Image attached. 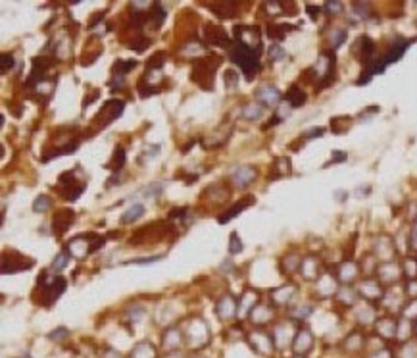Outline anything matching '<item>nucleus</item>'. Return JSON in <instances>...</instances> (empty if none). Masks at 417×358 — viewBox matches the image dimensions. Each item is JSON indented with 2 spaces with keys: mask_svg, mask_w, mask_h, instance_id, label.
I'll list each match as a JSON object with an SVG mask.
<instances>
[{
  "mask_svg": "<svg viewBox=\"0 0 417 358\" xmlns=\"http://www.w3.org/2000/svg\"><path fill=\"white\" fill-rule=\"evenodd\" d=\"M140 216H144V206L142 204H133L131 208H127L121 216V224H131V222H137Z\"/></svg>",
  "mask_w": 417,
  "mask_h": 358,
  "instance_id": "nucleus-15",
  "label": "nucleus"
},
{
  "mask_svg": "<svg viewBox=\"0 0 417 358\" xmlns=\"http://www.w3.org/2000/svg\"><path fill=\"white\" fill-rule=\"evenodd\" d=\"M260 114H262V108H260V106H256V104H252V106H246V108H244L246 119H254L256 116H260Z\"/></svg>",
  "mask_w": 417,
  "mask_h": 358,
  "instance_id": "nucleus-35",
  "label": "nucleus"
},
{
  "mask_svg": "<svg viewBox=\"0 0 417 358\" xmlns=\"http://www.w3.org/2000/svg\"><path fill=\"white\" fill-rule=\"evenodd\" d=\"M256 95H258V98H260L262 102H266V104H277L279 98H281V93H279L273 85H264Z\"/></svg>",
  "mask_w": 417,
  "mask_h": 358,
  "instance_id": "nucleus-13",
  "label": "nucleus"
},
{
  "mask_svg": "<svg viewBox=\"0 0 417 358\" xmlns=\"http://www.w3.org/2000/svg\"><path fill=\"white\" fill-rule=\"evenodd\" d=\"M415 329H417V322H415Z\"/></svg>",
  "mask_w": 417,
  "mask_h": 358,
  "instance_id": "nucleus-43",
  "label": "nucleus"
},
{
  "mask_svg": "<svg viewBox=\"0 0 417 358\" xmlns=\"http://www.w3.org/2000/svg\"><path fill=\"white\" fill-rule=\"evenodd\" d=\"M231 60L235 62L236 65H240L242 67V71H244L246 79L250 81L252 77H254V74H258V69H260V62H258V52L254 50V48H250L246 43H238L231 48Z\"/></svg>",
  "mask_w": 417,
  "mask_h": 358,
  "instance_id": "nucleus-1",
  "label": "nucleus"
},
{
  "mask_svg": "<svg viewBox=\"0 0 417 358\" xmlns=\"http://www.w3.org/2000/svg\"><path fill=\"white\" fill-rule=\"evenodd\" d=\"M65 279L64 277H54L52 281L44 283L39 279V287H41V299L37 301V304H43V306H50V304L65 291Z\"/></svg>",
  "mask_w": 417,
  "mask_h": 358,
  "instance_id": "nucleus-4",
  "label": "nucleus"
},
{
  "mask_svg": "<svg viewBox=\"0 0 417 358\" xmlns=\"http://www.w3.org/2000/svg\"><path fill=\"white\" fill-rule=\"evenodd\" d=\"M148 46H150V39H146V37H137V39H133V43H131V48H135L137 52L146 50Z\"/></svg>",
  "mask_w": 417,
  "mask_h": 358,
  "instance_id": "nucleus-28",
  "label": "nucleus"
},
{
  "mask_svg": "<svg viewBox=\"0 0 417 358\" xmlns=\"http://www.w3.org/2000/svg\"><path fill=\"white\" fill-rule=\"evenodd\" d=\"M163 62H165V54L163 52H156L146 62V69H160L161 65H163Z\"/></svg>",
  "mask_w": 417,
  "mask_h": 358,
  "instance_id": "nucleus-25",
  "label": "nucleus"
},
{
  "mask_svg": "<svg viewBox=\"0 0 417 358\" xmlns=\"http://www.w3.org/2000/svg\"><path fill=\"white\" fill-rule=\"evenodd\" d=\"M311 347H313V337H311V333L308 331V329H302L298 335H296V339H294V350H296L298 354H304V352H308Z\"/></svg>",
  "mask_w": 417,
  "mask_h": 358,
  "instance_id": "nucleus-12",
  "label": "nucleus"
},
{
  "mask_svg": "<svg viewBox=\"0 0 417 358\" xmlns=\"http://www.w3.org/2000/svg\"><path fill=\"white\" fill-rule=\"evenodd\" d=\"M137 65V62L135 60H127V62H123V60H118L116 64H114V67H112V71H114V77H121L123 79V76H127L129 71L133 69Z\"/></svg>",
  "mask_w": 417,
  "mask_h": 358,
  "instance_id": "nucleus-18",
  "label": "nucleus"
},
{
  "mask_svg": "<svg viewBox=\"0 0 417 358\" xmlns=\"http://www.w3.org/2000/svg\"><path fill=\"white\" fill-rule=\"evenodd\" d=\"M289 31H292V27L287 25V23H273V25H269V29H268L269 37H271L273 41H281Z\"/></svg>",
  "mask_w": 417,
  "mask_h": 358,
  "instance_id": "nucleus-17",
  "label": "nucleus"
},
{
  "mask_svg": "<svg viewBox=\"0 0 417 358\" xmlns=\"http://www.w3.org/2000/svg\"><path fill=\"white\" fill-rule=\"evenodd\" d=\"M275 170H277V175H285L290 172V162L289 158H279L275 162Z\"/></svg>",
  "mask_w": 417,
  "mask_h": 358,
  "instance_id": "nucleus-30",
  "label": "nucleus"
},
{
  "mask_svg": "<svg viewBox=\"0 0 417 358\" xmlns=\"http://www.w3.org/2000/svg\"><path fill=\"white\" fill-rule=\"evenodd\" d=\"M165 231L160 229V224H152L148 228H142L139 229L135 235H131L129 239V245H142V243H158V239H161Z\"/></svg>",
  "mask_w": 417,
  "mask_h": 358,
  "instance_id": "nucleus-6",
  "label": "nucleus"
},
{
  "mask_svg": "<svg viewBox=\"0 0 417 358\" xmlns=\"http://www.w3.org/2000/svg\"><path fill=\"white\" fill-rule=\"evenodd\" d=\"M206 39L210 44H215V46H229L231 44V39L221 25H215V23H208L206 25Z\"/></svg>",
  "mask_w": 417,
  "mask_h": 358,
  "instance_id": "nucleus-8",
  "label": "nucleus"
},
{
  "mask_svg": "<svg viewBox=\"0 0 417 358\" xmlns=\"http://www.w3.org/2000/svg\"><path fill=\"white\" fill-rule=\"evenodd\" d=\"M415 25H417V20H415Z\"/></svg>",
  "mask_w": 417,
  "mask_h": 358,
  "instance_id": "nucleus-44",
  "label": "nucleus"
},
{
  "mask_svg": "<svg viewBox=\"0 0 417 358\" xmlns=\"http://www.w3.org/2000/svg\"><path fill=\"white\" fill-rule=\"evenodd\" d=\"M69 262V256H67V250H62L56 258H54L52 262V268L54 270H62V268H65V264Z\"/></svg>",
  "mask_w": 417,
  "mask_h": 358,
  "instance_id": "nucleus-27",
  "label": "nucleus"
},
{
  "mask_svg": "<svg viewBox=\"0 0 417 358\" xmlns=\"http://www.w3.org/2000/svg\"><path fill=\"white\" fill-rule=\"evenodd\" d=\"M33 266H35L33 258H25L23 254H18V252H4L2 256V273H18Z\"/></svg>",
  "mask_w": 417,
  "mask_h": 358,
  "instance_id": "nucleus-5",
  "label": "nucleus"
},
{
  "mask_svg": "<svg viewBox=\"0 0 417 358\" xmlns=\"http://www.w3.org/2000/svg\"><path fill=\"white\" fill-rule=\"evenodd\" d=\"M231 179H233L236 185L246 187V185H250L254 179H256V170H254L252 166H240V168H236L235 172H233Z\"/></svg>",
  "mask_w": 417,
  "mask_h": 358,
  "instance_id": "nucleus-11",
  "label": "nucleus"
},
{
  "mask_svg": "<svg viewBox=\"0 0 417 358\" xmlns=\"http://www.w3.org/2000/svg\"><path fill=\"white\" fill-rule=\"evenodd\" d=\"M161 256H150V258H139V260H129L127 264H152V262H158Z\"/></svg>",
  "mask_w": 417,
  "mask_h": 358,
  "instance_id": "nucleus-40",
  "label": "nucleus"
},
{
  "mask_svg": "<svg viewBox=\"0 0 417 358\" xmlns=\"http://www.w3.org/2000/svg\"><path fill=\"white\" fill-rule=\"evenodd\" d=\"M409 43H411V41H406V39H396L394 43H392V46L388 48V52L385 54V58H381L383 65L386 67L388 64H392V62H396V60H400L402 54L406 52V48L409 46Z\"/></svg>",
  "mask_w": 417,
  "mask_h": 358,
  "instance_id": "nucleus-9",
  "label": "nucleus"
},
{
  "mask_svg": "<svg viewBox=\"0 0 417 358\" xmlns=\"http://www.w3.org/2000/svg\"><path fill=\"white\" fill-rule=\"evenodd\" d=\"M123 110H125V102H123V100H116V98L108 100V102H104V106H102L100 112L97 114L95 125H97V127H106V125H110L114 119H118L119 116L123 114Z\"/></svg>",
  "mask_w": 417,
  "mask_h": 358,
  "instance_id": "nucleus-3",
  "label": "nucleus"
},
{
  "mask_svg": "<svg viewBox=\"0 0 417 358\" xmlns=\"http://www.w3.org/2000/svg\"><path fill=\"white\" fill-rule=\"evenodd\" d=\"M212 8H214L215 14H217V16H221V18H233L235 14H233V12H229V10H231V8H236V4H231V2L223 4V2H219V4H212Z\"/></svg>",
  "mask_w": 417,
  "mask_h": 358,
  "instance_id": "nucleus-22",
  "label": "nucleus"
},
{
  "mask_svg": "<svg viewBox=\"0 0 417 358\" xmlns=\"http://www.w3.org/2000/svg\"><path fill=\"white\" fill-rule=\"evenodd\" d=\"M344 41H346V31H344V29H335V31H332V35H331L332 48H339V46H341Z\"/></svg>",
  "mask_w": 417,
  "mask_h": 358,
  "instance_id": "nucleus-26",
  "label": "nucleus"
},
{
  "mask_svg": "<svg viewBox=\"0 0 417 358\" xmlns=\"http://www.w3.org/2000/svg\"><path fill=\"white\" fill-rule=\"evenodd\" d=\"M223 79H225V85H227V87H235V83H236V79H238V76H236L235 69H225Z\"/></svg>",
  "mask_w": 417,
  "mask_h": 358,
  "instance_id": "nucleus-33",
  "label": "nucleus"
},
{
  "mask_svg": "<svg viewBox=\"0 0 417 358\" xmlns=\"http://www.w3.org/2000/svg\"><path fill=\"white\" fill-rule=\"evenodd\" d=\"M73 210H69V208H60V210H56V214H54L52 218V231L54 235H64L65 231L69 229V226L73 224Z\"/></svg>",
  "mask_w": 417,
  "mask_h": 358,
  "instance_id": "nucleus-7",
  "label": "nucleus"
},
{
  "mask_svg": "<svg viewBox=\"0 0 417 358\" xmlns=\"http://www.w3.org/2000/svg\"><path fill=\"white\" fill-rule=\"evenodd\" d=\"M352 8H354L352 14L358 18V20H364V18L369 16V6H367V4H360V2H358V4H354Z\"/></svg>",
  "mask_w": 417,
  "mask_h": 358,
  "instance_id": "nucleus-29",
  "label": "nucleus"
},
{
  "mask_svg": "<svg viewBox=\"0 0 417 358\" xmlns=\"http://www.w3.org/2000/svg\"><path fill=\"white\" fill-rule=\"evenodd\" d=\"M150 18L154 20L156 27H160L161 23H163V20H165V10L161 8L160 4H154V6H152V10H150Z\"/></svg>",
  "mask_w": 417,
  "mask_h": 358,
  "instance_id": "nucleus-23",
  "label": "nucleus"
},
{
  "mask_svg": "<svg viewBox=\"0 0 417 358\" xmlns=\"http://www.w3.org/2000/svg\"><path fill=\"white\" fill-rule=\"evenodd\" d=\"M67 335H69V333H67L65 327H58V329H54L52 333H50V339H54V341H62V339H65Z\"/></svg>",
  "mask_w": 417,
  "mask_h": 358,
  "instance_id": "nucleus-37",
  "label": "nucleus"
},
{
  "mask_svg": "<svg viewBox=\"0 0 417 358\" xmlns=\"http://www.w3.org/2000/svg\"><path fill=\"white\" fill-rule=\"evenodd\" d=\"M12 67H14V56L2 54V74H8Z\"/></svg>",
  "mask_w": 417,
  "mask_h": 358,
  "instance_id": "nucleus-34",
  "label": "nucleus"
},
{
  "mask_svg": "<svg viewBox=\"0 0 417 358\" xmlns=\"http://www.w3.org/2000/svg\"><path fill=\"white\" fill-rule=\"evenodd\" d=\"M123 164H125V151H123V147H116L114 156H112V160L106 164V168L114 170V172H118V170L123 168Z\"/></svg>",
  "mask_w": 417,
  "mask_h": 358,
  "instance_id": "nucleus-16",
  "label": "nucleus"
},
{
  "mask_svg": "<svg viewBox=\"0 0 417 358\" xmlns=\"http://www.w3.org/2000/svg\"><path fill=\"white\" fill-rule=\"evenodd\" d=\"M160 191H161V185L154 183V185H150V187H146L140 196H156V195H160Z\"/></svg>",
  "mask_w": 417,
  "mask_h": 358,
  "instance_id": "nucleus-36",
  "label": "nucleus"
},
{
  "mask_svg": "<svg viewBox=\"0 0 417 358\" xmlns=\"http://www.w3.org/2000/svg\"><path fill=\"white\" fill-rule=\"evenodd\" d=\"M331 127H332L335 133H339V135H341V133H344V131L350 127V119H346L344 116H341V118H335L331 121Z\"/></svg>",
  "mask_w": 417,
  "mask_h": 358,
  "instance_id": "nucleus-24",
  "label": "nucleus"
},
{
  "mask_svg": "<svg viewBox=\"0 0 417 358\" xmlns=\"http://www.w3.org/2000/svg\"><path fill=\"white\" fill-rule=\"evenodd\" d=\"M85 191V183H81V185H69V187H65V189H62V196H64L65 200H77L79 198V195Z\"/></svg>",
  "mask_w": 417,
  "mask_h": 358,
  "instance_id": "nucleus-20",
  "label": "nucleus"
},
{
  "mask_svg": "<svg viewBox=\"0 0 417 358\" xmlns=\"http://www.w3.org/2000/svg\"><path fill=\"white\" fill-rule=\"evenodd\" d=\"M52 208V200H50V196L48 195H41L35 198V202H33V210L35 212H46V210H50Z\"/></svg>",
  "mask_w": 417,
  "mask_h": 358,
  "instance_id": "nucleus-21",
  "label": "nucleus"
},
{
  "mask_svg": "<svg viewBox=\"0 0 417 358\" xmlns=\"http://www.w3.org/2000/svg\"><path fill=\"white\" fill-rule=\"evenodd\" d=\"M97 97H98V91H93L89 97H85V100H83V108H87L89 104H93V100H95Z\"/></svg>",
  "mask_w": 417,
  "mask_h": 358,
  "instance_id": "nucleus-41",
  "label": "nucleus"
},
{
  "mask_svg": "<svg viewBox=\"0 0 417 358\" xmlns=\"http://www.w3.org/2000/svg\"><path fill=\"white\" fill-rule=\"evenodd\" d=\"M332 158H335V160H346V154H344V152H335Z\"/></svg>",
  "mask_w": 417,
  "mask_h": 358,
  "instance_id": "nucleus-42",
  "label": "nucleus"
},
{
  "mask_svg": "<svg viewBox=\"0 0 417 358\" xmlns=\"http://www.w3.org/2000/svg\"><path fill=\"white\" fill-rule=\"evenodd\" d=\"M240 250H242V243L238 241L236 233L233 231V233H231V243H229V252H231V254H238Z\"/></svg>",
  "mask_w": 417,
  "mask_h": 358,
  "instance_id": "nucleus-31",
  "label": "nucleus"
},
{
  "mask_svg": "<svg viewBox=\"0 0 417 358\" xmlns=\"http://www.w3.org/2000/svg\"><path fill=\"white\" fill-rule=\"evenodd\" d=\"M325 8H327V12H331V14H339L341 8H343V4L341 2H327Z\"/></svg>",
  "mask_w": 417,
  "mask_h": 358,
  "instance_id": "nucleus-39",
  "label": "nucleus"
},
{
  "mask_svg": "<svg viewBox=\"0 0 417 358\" xmlns=\"http://www.w3.org/2000/svg\"><path fill=\"white\" fill-rule=\"evenodd\" d=\"M210 60H212V54L196 60L193 67V74H191V79L200 89H204V91H212L214 89V69L219 65V62L210 64Z\"/></svg>",
  "mask_w": 417,
  "mask_h": 358,
  "instance_id": "nucleus-2",
  "label": "nucleus"
},
{
  "mask_svg": "<svg viewBox=\"0 0 417 358\" xmlns=\"http://www.w3.org/2000/svg\"><path fill=\"white\" fill-rule=\"evenodd\" d=\"M285 56H287V54H285V50H283L279 44H273V46L269 48V58H271L273 62H279V60H283Z\"/></svg>",
  "mask_w": 417,
  "mask_h": 358,
  "instance_id": "nucleus-32",
  "label": "nucleus"
},
{
  "mask_svg": "<svg viewBox=\"0 0 417 358\" xmlns=\"http://www.w3.org/2000/svg\"><path fill=\"white\" fill-rule=\"evenodd\" d=\"M323 133H325V129H323V127H313V129H310L308 133H306V135H304V139L308 141V139H313V137H321Z\"/></svg>",
  "mask_w": 417,
  "mask_h": 358,
  "instance_id": "nucleus-38",
  "label": "nucleus"
},
{
  "mask_svg": "<svg viewBox=\"0 0 417 358\" xmlns=\"http://www.w3.org/2000/svg\"><path fill=\"white\" fill-rule=\"evenodd\" d=\"M379 333L383 337H386V339H390V337L396 335V329H398V324H396L394 320H383V322H379Z\"/></svg>",
  "mask_w": 417,
  "mask_h": 358,
  "instance_id": "nucleus-19",
  "label": "nucleus"
},
{
  "mask_svg": "<svg viewBox=\"0 0 417 358\" xmlns=\"http://www.w3.org/2000/svg\"><path fill=\"white\" fill-rule=\"evenodd\" d=\"M254 202H256V198H254V196H244L242 200H238L236 204H233V206L229 208L227 212H223L221 216L217 218V222H219V224H225V222L233 220V218L238 216V214H240V212H242L246 206H250V204H254Z\"/></svg>",
  "mask_w": 417,
  "mask_h": 358,
  "instance_id": "nucleus-10",
  "label": "nucleus"
},
{
  "mask_svg": "<svg viewBox=\"0 0 417 358\" xmlns=\"http://www.w3.org/2000/svg\"><path fill=\"white\" fill-rule=\"evenodd\" d=\"M287 98H289V104L292 108H298V106H302L306 102V93L298 85H292L289 89V93H287Z\"/></svg>",
  "mask_w": 417,
  "mask_h": 358,
  "instance_id": "nucleus-14",
  "label": "nucleus"
}]
</instances>
